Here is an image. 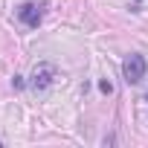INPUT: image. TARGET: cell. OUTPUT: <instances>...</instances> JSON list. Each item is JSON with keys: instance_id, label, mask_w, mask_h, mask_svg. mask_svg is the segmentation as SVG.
<instances>
[{"instance_id": "obj_1", "label": "cell", "mask_w": 148, "mask_h": 148, "mask_svg": "<svg viewBox=\"0 0 148 148\" xmlns=\"http://www.w3.org/2000/svg\"><path fill=\"white\" fill-rule=\"evenodd\" d=\"M145 70H148V64H145V58H142V55H128V61H125V67H122L125 82H128V84L142 82V79H145Z\"/></svg>"}, {"instance_id": "obj_2", "label": "cell", "mask_w": 148, "mask_h": 148, "mask_svg": "<svg viewBox=\"0 0 148 148\" xmlns=\"http://www.w3.org/2000/svg\"><path fill=\"white\" fill-rule=\"evenodd\" d=\"M18 15H21V21H23L26 26H38L41 18H44V3H23Z\"/></svg>"}, {"instance_id": "obj_3", "label": "cell", "mask_w": 148, "mask_h": 148, "mask_svg": "<svg viewBox=\"0 0 148 148\" xmlns=\"http://www.w3.org/2000/svg\"><path fill=\"white\" fill-rule=\"evenodd\" d=\"M52 76H55V67H52V64L35 67V73H32V87H47V84L52 82Z\"/></svg>"}, {"instance_id": "obj_4", "label": "cell", "mask_w": 148, "mask_h": 148, "mask_svg": "<svg viewBox=\"0 0 148 148\" xmlns=\"http://www.w3.org/2000/svg\"><path fill=\"white\" fill-rule=\"evenodd\" d=\"M99 90H102V93H110L113 87H110V82H102V84H99Z\"/></svg>"}]
</instances>
